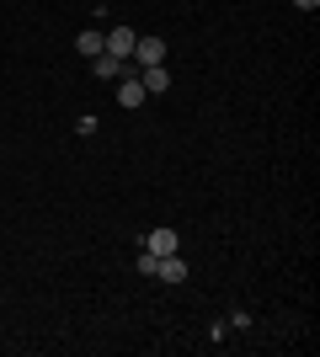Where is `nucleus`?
<instances>
[{
    "label": "nucleus",
    "instance_id": "1",
    "mask_svg": "<svg viewBox=\"0 0 320 357\" xmlns=\"http://www.w3.org/2000/svg\"><path fill=\"white\" fill-rule=\"evenodd\" d=\"M134 43H139V32H134V27H112V32H102V54L134 59Z\"/></svg>",
    "mask_w": 320,
    "mask_h": 357
},
{
    "label": "nucleus",
    "instance_id": "2",
    "mask_svg": "<svg viewBox=\"0 0 320 357\" xmlns=\"http://www.w3.org/2000/svg\"><path fill=\"white\" fill-rule=\"evenodd\" d=\"M128 70H139V64H134V59H118V54H96V59H91V75H96V80H123Z\"/></svg>",
    "mask_w": 320,
    "mask_h": 357
},
{
    "label": "nucleus",
    "instance_id": "3",
    "mask_svg": "<svg viewBox=\"0 0 320 357\" xmlns=\"http://www.w3.org/2000/svg\"><path fill=\"white\" fill-rule=\"evenodd\" d=\"M144 251H150V256H171V251H182V235L160 224V229H150V235H144Z\"/></svg>",
    "mask_w": 320,
    "mask_h": 357
},
{
    "label": "nucleus",
    "instance_id": "4",
    "mask_svg": "<svg viewBox=\"0 0 320 357\" xmlns=\"http://www.w3.org/2000/svg\"><path fill=\"white\" fill-rule=\"evenodd\" d=\"M134 64L144 70V64H166V38H139L134 43Z\"/></svg>",
    "mask_w": 320,
    "mask_h": 357
},
{
    "label": "nucleus",
    "instance_id": "5",
    "mask_svg": "<svg viewBox=\"0 0 320 357\" xmlns=\"http://www.w3.org/2000/svg\"><path fill=\"white\" fill-rule=\"evenodd\" d=\"M144 96H150V91L139 86V70H128V75L118 80V107H128V112H134V107L144 102Z\"/></svg>",
    "mask_w": 320,
    "mask_h": 357
},
{
    "label": "nucleus",
    "instance_id": "6",
    "mask_svg": "<svg viewBox=\"0 0 320 357\" xmlns=\"http://www.w3.org/2000/svg\"><path fill=\"white\" fill-rule=\"evenodd\" d=\"M155 278H160V283H187V261L176 251L160 256V261H155Z\"/></svg>",
    "mask_w": 320,
    "mask_h": 357
},
{
    "label": "nucleus",
    "instance_id": "7",
    "mask_svg": "<svg viewBox=\"0 0 320 357\" xmlns=\"http://www.w3.org/2000/svg\"><path fill=\"white\" fill-rule=\"evenodd\" d=\"M75 54H80V59H96V54H102V32H80V38H75Z\"/></svg>",
    "mask_w": 320,
    "mask_h": 357
},
{
    "label": "nucleus",
    "instance_id": "8",
    "mask_svg": "<svg viewBox=\"0 0 320 357\" xmlns=\"http://www.w3.org/2000/svg\"><path fill=\"white\" fill-rule=\"evenodd\" d=\"M294 6H299V11H315V6H320V0H294Z\"/></svg>",
    "mask_w": 320,
    "mask_h": 357
}]
</instances>
